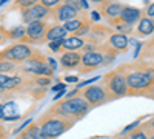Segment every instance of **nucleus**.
Returning a JSON list of instances; mask_svg holds the SVG:
<instances>
[{"mask_svg": "<svg viewBox=\"0 0 154 139\" xmlns=\"http://www.w3.org/2000/svg\"><path fill=\"white\" fill-rule=\"evenodd\" d=\"M89 31H91V23H89V22H86L85 25H83V27L80 28V30H77L72 36H77V37H85Z\"/></svg>", "mask_w": 154, "mask_h": 139, "instance_id": "7c9ffc66", "label": "nucleus"}, {"mask_svg": "<svg viewBox=\"0 0 154 139\" xmlns=\"http://www.w3.org/2000/svg\"><path fill=\"white\" fill-rule=\"evenodd\" d=\"M68 3L71 5V6H74V8H77V9H79L80 11V0H68Z\"/></svg>", "mask_w": 154, "mask_h": 139, "instance_id": "58836bf2", "label": "nucleus"}, {"mask_svg": "<svg viewBox=\"0 0 154 139\" xmlns=\"http://www.w3.org/2000/svg\"><path fill=\"white\" fill-rule=\"evenodd\" d=\"M65 82H68V84L79 82V77H77V76H66V77H65Z\"/></svg>", "mask_w": 154, "mask_h": 139, "instance_id": "e433bc0d", "label": "nucleus"}, {"mask_svg": "<svg viewBox=\"0 0 154 139\" xmlns=\"http://www.w3.org/2000/svg\"><path fill=\"white\" fill-rule=\"evenodd\" d=\"M26 36V30H25L23 27H16V28H12L9 31H6V37H9V39L12 40H20Z\"/></svg>", "mask_w": 154, "mask_h": 139, "instance_id": "b1692460", "label": "nucleus"}, {"mask_svg": "<svg viewBox=\"0 0 154 139\" xmlns=\"http://www.w3.org/2000/svg\"><path fill=\"white\" fill-rule=\"evenodd\" d=\"M14 70H16V64H14V62L0 59V74H8V73H12Z\"/></svg>", "mask_w": 154, "mask_h": 139, "instance_id": "393cba45", "label": "nucleus"}, {"mask_svg": "<svg viewBox=\"0 0 154 139\" xmlns=\"http://www.w3.org/2000/svg\"><path fill=\"white\" fill-rule=\"evenodd\" d=\"M93 5H96V6H100V8H103L106 3H109L111 0H89Z\"/></svg>", "mask_w": 154, "mask_h": 139, "instance_id": "f704fd0d", "label": "nucleus"}, {"mask_svg": "<svg viewBox=\"0 0 154 139\" xmlns=\"http://www.w3.org/2000/svg\"><path fill=\"white\" fill-rule=\"evenodd\" d=\"M120 139H131V136H130V134H123Z\"/></svg>", "mask_w": 154, "mask_h": 139, "instance_id": "49530a36", "label": "nucleus"}, {"mask_svg": "<svg viewBox=\"0 0 154 139\" xmlns=\"http://www.w3.org/2000/svg\"><path fill=\"white\" fill-rule=\"evenodd\" d=\"M8 77L9 76H6V74H0V91H3V84L6 82Z\"/></svg>", "mask_w": 154, "mask_h": 139, "instance_id": "4c0bfd02", "label": "nucleus"}, {"mask_svg": "<svg viewBox=\"0 0 154 139\" xmlns=\"http://www.w3.org/2000/svg\"><path fill=\"white\" fill-rule=\"evenodd\" d=\"M3 119L5 121H19L20 113L17 108V104L14 100H8L6 104H3Z\"/></svg>", "mask_w": 154, "mask_h": 139, "instance_id": "f3484780", "label": "nucleus"}, {"mask_svg": "<svg viewBox=\"0 0 154 139\" xmlns=\"http://www.w3.org/2000/svg\"><path fill=\"white\" fill-rule=\"evenodd\" d=\"M19 139H28V137H23V136H19Z\"/></svg>", "mask_w": 154, "mask_h": 139, "instance_id": "3c124183", "label": "nucleus"}, {"mask_svg": "<svg viewBox=\"0 0 154 139\" xmlns=\"http://www.w3.org/2000/svg\"><path fill=\"white\" fill-rule=\"evenodd\" d=\"M103 65V53L97 49V51H88L82 54V60H80V73H88L93 71L99 67Z\"/></svg>", "mask_w": 154, "mask_h": 139, "instance_id": "1a4fd4ad", "label": "nucleus"}, {"mask_svg": "<svg viewBox=\"0 0 154 139\" xmlns=\"http://www.w3.org/2000/svg\"><path fill=\"white\" fill-rule=\"evenodd\" d=\"M48 31V23L45 20H35L31 22L26 28V36L22 39L23 43H32V42H42L45 40V36Z\"/></svg>", "mask_w": 154, "mask_h": 139, "instance_id": "6e6552de", "label": "nucleus"}, {"mask_svg": "<svg viewBox=\"0 0 154 139\" xmlns=\"http://www.w3.org/2000/svg\"><path fill=\"white\" fill-rule=\"evenodd\" d=\"M82 96L88 100V104L93 107H99L105 102H109V96L105 85H99V84H91L85 87L82 90Z\"/></svg>", "mask_w": 154, "mask_h": 139, "instance_id": "0eeeda50", "label": "nucleus"}, {"mask_svg": "<svg viewBox=\"0 0 154 139\" xmlns=\"http://www.w3.org/2000/svg\"><path fill=\"white\" fill-rule=\"evenodd\" d=\"M91 20H93V22H99V20H100V14H99L97 11H93V12H91Z\"/></svg>", "mask_w": 154, "mask_h": 139, "instance_id": "79ce46f5", "label": "nucleus"}, {"mask_svg": "<svg viewBox=\"0 0 154 139\" xmlns=\"http://www.w3.org/2000/svg\"><path fill=\"white\" fill-rule=\"evenodd\" d=\"M62 2H68V0H62Z\"/></svg>", "mask_w": 154, "mask_h": 139, "instance_id": "864d4df0", "label": "nucleus"}, {"mask_svg": "<svg viewBox=\"0 0 154 139\" xmlns=\"http://www.w3.org/2000/svg\"><path fill=\"white\" fill-rule=\"evenodd\" d=\"M40 3L43 5V6H46V8H53V6H59L60 3H62V0H40Z\"/></svg>", "mask_w": 154, "mask_h": 139, "instance_id": "473e14b6", "label": "nucleus"}, {"mask_svg": "<svg viewBox=\"0 0 154 139\" xmlns=\"http://www.w3.org/2000/svg\"><path fill=\"white\" fill-rule=\"evenodd\" d=\"M143 16V11L139 9L136 6H130V5H123L122 8V12H120V20L125 22V23H130V25H134L136 22L139 23V20L142 19Z\"/></svg>", "mask_w": 154, "mask_h": 139, "instance_id": "f8f14e48", "label": "nucleus"}, {"mask_svg": "<svg viewBox=\"0 0 154 139\" xmlns=\"http://www.w3.org/2000/svg\"><path fill=\"white\" fill-rule=\"evenodd\" d=\"M149 96H151V97H152V99H154V87H152V90H151V91H149Z\"/></svg>", "mask_w": 154, "mask_h": 139, "instance_id": "09e8293b", "label": "nucleus"}, {"mask_svg": "<svg viewBox=\"0 0 154 139\" xmlns=\"http://www.w3.org/2000/svg\"><path fill=\"white\" fill-rule=\"evenodd\" d=\"M22 70L32 76H46V77H51L54 74V70L48 65V57L38 51H34V54L28 60L23 62Z\"/></svg>", "mask_w": 154, "mask_h": 139, "instance_id": "39448f33", "label": "nucleus"}, {"mask_svg": "<svg viewBox=\"0 0 154 139\" xmlns=\"http://www.w3.org/2000/svg\"><path fill=\"white\" fill-rule=\"evenodd\" d=\"M29 12H31V16H32L34 20H45L46 17L51 16V9L46 8V6H43L40 2L35 3V5H32V6L29 8Z\"/></svg>", "mask_w": 154, "mask_h": 139, "instance_id": "aec40b11", "label": "nucleus"}, {"mask_svg": "<svg viewBox=\"0 0 154 139\" xmlns=\"http://www.w3.org/2000/svg\"><path fill=\"white\" fill-rule=\"evenodd\" d=\"M122 8H123V5H122V3H117V2H109V3H106L103 8H102V14H103L106 19H109V20L117 19V17H120Z\"/></svg>", "mask_w": 154, "mask_h": 139, "instance_id": "dca6fc26", "label": "nucleus"}, {"mask_svg": "<svg viewBox=\"0 0 154 139\" xmlns=\"http://www.w3.org/2000/svg\"><path fill=\"white\" fill-rule=\"evenodd\" d=\"M125 74L126 85H128V96H142V94H149V91L154 87V81H151L148 76L137 68H131L130 71H126L123 67L120 68Z\"/></svg>", "mask_w": 154, "mask_h": 139, "instance_id": "7ed1b4c3", "label": "nucleus"}, {"mask_svg": "<svg viewBox=\"0 0 154 139\" xmlns=\"http://www.w3.org/2000/svg\"><path fill=\"white\" fill-rule=\"evenodd\" d=\"M40 0H16V5L20 6V9H25V8H31L32 5L38 3Z\"/></svg>", "mask_w": 154, "mask_h": 139, "instance_id": "c85d7f7f", "label": "nucleus"}, {"mask_svg": "<svg viewBox=\"0 0 154 139\" xmlns=\"http://www.w3.org/2000/svg\"><path fill=\"white\" fill-rule=\"evenodd\" d=\"M68 31L63 28V25H53V27H48L46 36H45V40L51 42V40H63L66 39Z\"/></svg>", "mask_w": 154, "mask_h": 139, "instance_id": "4468645a", "label": "nucleus"}, {"mask_svg": "<svg viewBox=\"0 0 154 139\" xmlns=\"http://www.w3.org/2000/svg\"><path fill=\"white\" fill-rule=\"evenodd\" d=\"M91 110V105L88 104V100L83 96H72V97H65L63 100L57 102L49 111L54 113L57 116L63 118H72L75 121L82 119L86 113Z\"/></svg>", "mask_w": 154, "mask_h": 139, "instance_id": "f257e3e1", "label": "nucleus"}, {"mask_svg": "<svg viewBox=\"0 0 154 139\" xmlns=\"http://www.w3.org/2000/svg\"><path fill=\"white\" fill-rule=\"evenodd\" d=\"M63 40H51V42H48V48L53 53H59L60 49H63Z\"/></svg>", "mask_w": 154, "mask_h": 139, "instance_id": "bb28decb", "label": "nucleus"}, {"mask_svg": "<svg viewBox=\"0 0 154 139\" xmlns=\"http://www.w3.org/2000/svg\"><path fill=\"white\" fill-rule=\"evenodd\" d=\"M80 60H82V54L80 53H77V51H65L60 56V65L63 68L72 70V68H77L80 65Z\"/></svg>", "mask_w": 154, "mask_h": 139, "instance_id": "ddd939ff", "label": "nucleus"}, {"mask_svg": "<svg viewBox=\"0 0 154 139\" xmlns=\"http://www.w3.org/2000/svg\"><path fill=\"white\" fill-rule=\"evenodd\" d=\"M151 45H152V46H154V40H152V42H151Z\"/></svg>", "mask_w": 154, "mask_h": 139, "instance_id": "603ef678", "label": "nucleus"}, {"mask_svg": "<svg viewBox=\"0 0 154 139\" xmlns=\"http://www.w3.org/2000/svg\"><path fill=\"white\" fill-rule=\"evenodd\" d=\"M148 122H149V124H151V127H152V128H154V116H152V119H149V121H148Z\"/></svg>", "mask_w": 154, "mask_h": 139, "instance_id": "de8ad7c7", "label": "nucleus"}, {"mask_svg": "<svg viewBox=\"0 0 154 139\" xmlns=\"http://www.w3.org/2000/svg\"><path fill=\"white\" fill-rule=\"evenodd\" d=\"M65 88H66L65 84H56V85L53 87V91H54V93H59V91H62V90H65Z\"/></svg>", "mask_w": 154, "mask_h": 139, "instance_id": "c9c22d12", "label": "nucleus"}, {"mask_svg": "<svg viewBox=\"0 0 154 139\" xmlns=\"http://www.w3.org/2000/svg\"><path fill=\"white\" fill-rule=\"evenodd\" d=\"M51 77H46V76H35V84L37 87H42V88H46L51 85Z\"/></svg>", "mask_w": 154, "mask_h": 139, "instance_id": "a878e982", "label": "nucleus"}, {"mask_svg": "<svg viewBox=\"0 0 154 139\" xmlns=\"http://www.w3.org/2000/svg\"><path fill=\"white\" fill-rule=\"evenodd\" d=\"M20 136L28 137V139H48V137L45 136V133L42 131L38 122H31V125L25 128V131L20 133Z\"/></svg>", "mask_w": 154, "mask_h": 139, "instance_id": "a211bd4d", "label": "nucleus"}, {"mask_svg": "<svg viewBox=\"0 0 154 139\" xmlns=\"http://www.w3.org/2000/svg\"><path fill=\"white\" fill-rule=\"evenodd\" d=\"M77 121L72 118H63V116H57L54 113H45L38 121L42 131L45 133V136L48 139H56L59 136H62L65 131H68L69 128H72V125Z\"/></svg>", "mask_w": 154, "mask_h": 139, "instance_id": "f03ea898", "label": "nucleus"}, {"mask_svg": "<svg viewBox=\"0 0 154 139\" xmlns=\"http://www.w3.org/2000/svg\"><path fill=\"white\" fill-rule=\"evenodd\" d=\"M6 2H9V0H0V6H2V5H5Z\"/></svg>", "mask_w": 154, "mask_h": 139, "instance_id": "8fccbe9b", "label": "nucleus"}, {"mask_svg": "<svg viewBox=\"0 0 154 139\" xmlns=\"http://www.w3.org/2000/svg\"><path fill=\"white\" fill-rule=\"evenodd\" d=\"M6 137V133H5V128L0 125V139H5Z\"/></svg>", "mask_w": 154, "mask_h": 139, "instance_id": "c03bdc74", "label": "nucleus"}, {"mask_svg": "<svg viewBox=\"0 0 154 139\" xmlns=\"http://www.w3.org/2000/svg\"><path fill=\"white\" fill-rule=\"evenodd\" d=\"M109 23L112 25V27H116L117 33H122V34H123V33H131V31H133V25L122 22L119 17H117V19H112V20H109Z\"/></svg>", "mask_w": 154, "mask_h": 139, "instance_id": "5701e85b", "label": "nucleus"}, {"mask_svg": "<svg viewBox=\"0 0 154 139\" xmlns=\"http://www.w3.org/2000/svg\"><path fill=\"white\" fill-rule=\"evenodd\" d=\"M35 49H32L29 45L23 43V42H17L14 45H11L9 48H5L0 51V59L3 60H9L14 64H23L25 60H28Z\"/></svg>", "mask_w": 154, "mask_h": 139, "instance_id": "423d86ee", "label": "nucleus"}, {"mask_svg": "<svg viewBox=\"0 0 154 139\" xmlns=\"http://www.w3.org/2000/svg\"><path fill=\"white\" fill-rule=\"evenodd\" d=\"M108 46L112 48L117 54H122V53H126V51H128V46H130V40H128L126 34H122V33H112V34H109Z\"/></svg>", "mask_w": 154, "mask_h": 139, "instance_id": "9b49d317", "label": "nucleus"}, {"mask_svg": "<svg viewBox=\"0 0 154 139\" xmlns=\"http://www.w3.org/2000/svg\"><path fill=\"white\" fill-rule=\"evenodd\" d=\"M65 94H66V88H65V90H62V91H59V93H56V96H54V102H56V100H59L60 97H63Z\"/></svg>", "mask_w": 154, "mask_h": 139, "instance_id": "a19ab883", "label": "nucleus"}, {"mask_svg": "<svg viewBox=\"0 0 154 139\" xmlns=\"http://www.w3.org/2000/svg\"><path fill=\"white\" fill-rule=\"evenodd\" d=\"M83 46H85L83 37L71 36V37H66V39L63 40V49H65V51H79Z\"/></svg>", "mask_w": 154, "mask_h": 139, "instance_id": "6ab92c4d", "label": "nucleus"}, {"mask_svg": "<svg viewBox=\"0 0 154 139\" xmlns=\"http://www.w3.org/2000/svg\"><path fill=\"white\" fill-rule=\"evenodd\" d=\"M140 128H142L143 131H145V134H146V137L148 139H154V128L151 127V124L146 121V122H143L142 125H140Z\"/></svg>", "mask_w": 154, "mask_h": 139, "instance_id": "cd10ccee", "label": "nucleus"}, {"mask_svg": "<svg viewBox=\"0 0 154 139\" xmlns=\"http://www.w3.org/2000/svg\"><path fill=\"white\" fill-rule=\"evenodd\" d=\"M143 14H146V17H149V19H154V2L149 3V5L145 8Z\"/></svg>", "mask_w": 154, "mask_h": 139, "instance_id": "72a5a7b5", "label": "nucleus"}, {"mask_svg": "<svg viewBox=\"0 0 154 139\" xmlns=\"http://www.w3.org/2000/svg\"><path fill=\"white\" fill-rule=\"evenodd\" d=\"M80 5H82V9H88V8H89L88 0H80Z\"/></svg>", "mask_w": 154, "mask_h": 139, "instance_id": "37998d69", "label": "nucleus"}, {"mask_svg": "<svg viewBox=\"0 0 154 139\" xmlns=\"http://www.w3.org/2000/svg\"><path fill=\"white\" fill-rule=\"evenodd\" d=\"M152 33H154V20L146 16H142V19L137 23V34L146 37V36H151Z\"/></svg>", "mask_w": 154, "mask_h": 139, "instance_id": "2eb2a0df", "label": "nucleus"}, {"mask_svg": "<svg viewBox=\"0 0 154 139\" xmlns=\"http://www.w3.org/2000/svg\"><path fill=\"white\" fill-rule=\"evenodd\" d=\"M103 82H105V88L108 91L109 100L128 96V85H126V79L122 70L106 73L103 76Z\"/></svg>", "mask_w": 154, "mask_h": 139, "instance_id": "20e7f679", "label": "nucleus"}, {"mask_svg": "<svg viewBox=\"0 0 154 139\" xmlns=\"http://www.w3.org/2000/svg\"><path fill=\"white\" fill-rule=\"evenodd\" d=\"M48 65H49L51 68H53L54 71L57 70V62H56V60H54L53 57H48Z\"/></svg>", "mask_w": 154, "mask_h": 139, "instance_id": "ea45409f", "label": "nucleus"}, {"mask_svg": "<svg viewBox=\"0 0 154 139\" xmlns=\"http://www.w3.org/2000/svg\"><path fill=\"white\" fill-rule=\"evenodd\" d=\"M140 122H142V118H140V119H137V121H134L133 124H130V125H126V127L120 131V136H123V134H128V133H131L134 128H137L139 127V125H140Z\"/></svg>", "mask_w": 154, "mask_h": 139, "instance_id": "c756f323", "label": "nucleus"}, {"mask_svg": "<svg viewBox=\"0 0 154 139\" xmlns=\"http://www.w3.org/2000/svg\"><path fill=\"white\" fill-rule=\"evenodd\" d=\"M79 12H80V11L77 9V8L71 6L68 2H63V3L53 12V16H54L56 20H59V22H62V23H65V22H68V20L75 19L77 16H79Z\"/></svg>", "mask_w": 154, "mask_h": 139, "instance_id": "9d476101", "label": "nucleus"}, {"mask_svg": "<svg viewBox=\"0 0 154 139\" xmlns=\"http://www.w3.org/2000/svg\"><path fill=\"white\" fill-rule=\"evenodd\" d=\"M131 136V139H148L146 137V134H145V131L140 128V127H137V128H134L131 133H128Z\"/></svg>", "mask_w": 154, "mask_h": 139, "instance_id": "2f4dec72", "label": "nucleus"}, {"mask_svg": "<svg viewBox=\"0 0 154 139\" xmlns=\"http://www.w3.org/2000/svg\"><path fill=\"white\" fill-rule=\"evenodd\" d=\"M0 42H2V36H0Z\"/></svg>", "mask_w": 154, "mask_h": 139, "instance_id": "5fc2aeb1", "label": "nucleus"}, {"mask_svg": "<svg viewBox=\"0 0 154 139\" xmlns=\"http://www.w3.org/2000/svg\"><path fill=\"white\" fill-rule=\"evenodd\" d=\"M3 119V104H0V121Z\"/></svg>", "mask_w": 154, "mask_h": 139, "instance_id": "a18cd8bd", "label": "nucleus"}, {"mask_svg": "<svg viewBox=\"0 0 154 139\" xmlns=\"http://www.w3.org/2000/svg\"><path fill=\"white\" fill-rule=\"evenodd\" d=\"M85 23H86L85 19H82V17H75V19H72V20H68V22L63 23V28H65L68 33H72V34H74L77 30H80Z\"/></svg>", "mask_w": 154, "mask_h": 139, "instance_id": "412c9836", "label": "nucleus"}, {"mask_svg": "<svg viewBox=\"0 0 154 139\" xmlns=\"http://www.w3.org/2000/svg\"><path fill=\"white\" fill-rule=\"evenodd\" d=\"M23 79L20 76H11V77L6 79V82L3 84V91H12V90H17V88L22 85Z\"/></svg>", "mask_w": 154, "mask_h": 139, "instance_id": "4be33fe9", "label": "nucleus"}]
</instances>
